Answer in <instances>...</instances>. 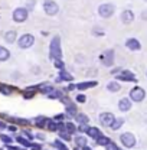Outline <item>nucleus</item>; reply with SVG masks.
<instances>
[{
    "label": "nucleus",
    "mask_w": 147,
    "mask_h": 150,
    "mask_svg": "<svg viewBox=\"0 0 147 150\" xmlns=\"http://www.w3.org/2000/svg\"><path fill=\"white\" fill-rule=\"evenodd\" d=\"M49 56L51 59H61L62 56V51H61V39L59 36H55L52 40H51V46H49Z\"/></svg>",
    "instance_id": "f257e3e1"
},
{
    "label": "nucleus",
    "mask_w": 147,
    "mask_h": 150,
    "mask_svg": "<svg viewBox=\"0 0 147 150\" xmlns=\"http://www.w3.org/2000/svg\"><path fill=\"white\" fill-rule=\"evenodd\" d=\"M114 12H115V6H114L112 3H104V4H101V6L98 7L100 16L104 19L111 18V16L114 15Z\"/></svg>",
    "instance_id": "f03ea898"
},
{
    "label": "nucleus",
    "mask_w": 147,
    "mask_h": 150,
    "mask_svg": "<svg viewBox=\"0 0 147 150\" xmlns=\"http://www.w3.org/2000/svg\"><path fill=\"white\" fill-rule=\"evenodd\" d=\"M33 43H35V36L30 35V33H25V35H22L18 40V45H19L20 49H28V48H30Z\"/></svg>",
    "instance_id": "7ed1b4c3"
},
{
    "label": "nucleus",
    "mask_w": 147,
    "mask_h": 150,
    "mask_svg": "<svg viewBox=\"0 0 147 150\" xmlns=\"http://www.w3.org/2000/svg\"><path fill=\"white\" fill-rule=\"evenodd\" d=\"M43 10H45L46 15L55 16L56 13L59 12V6L56 4V1H54V0H45L43 1Z\"/></svg>",
    "instance_id": "20e7f679"
},
{
    "label": "nucleus",
    "mask_w": 147,
    "mask_h": 150,
    "mask_svg": "<svg viewBox=\"0 0 147 150\" xmlns=\"http://www.w3.org/2000/svg\"><path fill=\"white\" fill-rule=\"evenodd\" d=\"M144 97H146V93H144V90L140 88V87H134V88L130 91V100H133V101H136V103L143 101Z\"/></svg>",
    "instance_id": "39448f33"
},
{
    "label": "nucleus",
    "mask_w": 147,
    "mask_h": 150,
    "mask_svg": "<svg viewBox=\"0 0 147 150\" xmlns=\"http://www.w3.org/2000/svg\"><path fill=\"white\" fill-rule=\"evenodd\" d=\"M28 16H29V13H28V9H25V7H18L13 12V20L18 22V23L25 22L28 19Z\"/></svg>",
    "instance_id": "423d86ee"
},
{
    "label": "nucleus",
    "mask_w": 147,
    "mask_h": 150,
    "mask_svg": "<svg viewBox=\"0 0 147 150\" xmlns=\"http://www.w3.org/2000/svg\"><path fill=\"white\" fill-rule=\"evenodd\" d=\"M120 140H121V143H123V146L124 147H133L134 144H136V137H134V134H131V133H123L121 136H120Z\"/></svg>",
    "instance_id": "0eeeda50"
},
{
    "label": "nucleus",
    "mask_w": 147,
    "mask_h": 150,
    "mask_svg": "<svg viewBox=\"0 0 147 150\" xmlns=\"http://www.w3.org/2000/svg\"><path fill=\"white\" fill-rule=\"evenodd\" d=\"M114 56H115L114 49H108V51H105L102 55L100 56V59H101L102 65H105V67H111V65L114 64Z\"/></svg>",
    "instance_id": "6e6552de"
},
{
    "label": "nucleus",
    "mask_w": 147,
    "mask_h": 150,
    "mask_svg": "<svg viewBox=\"0 0 147 150\" xmlns=\"http://www.w3.org/2000/svg\"><path fill=\"white\" fill-rule=\"evenodd\" d=\"M115 118H117V117H115L112 112H101V114H100V123H101L102 126H105V127H110L111 124L114 123Z\"/></svg>",
    "instance_id": "1a4fd4ad"
},
{
    "label": "nucleus",
    "mask_w": 147,
    "mask_h": 150,
    "mask_svg": "<svg viewBox=\"0 0 147 150\" xmlns=\"http://www.w3.org/2000/svg\"><path fill=\"white\" fill-rule=\"evenodd\" d=\"M126 46L129 48L130 51H140L141 49V45H140V42L136 38H129L126 40Z\"/></svg>",
    "instance_id": "9d476101"
},
{
    "label": "nucleus",
    "mask_w": 147,
    "mask_h": 150,
    "mask_svg": "<svg viewBox=\"0 0 147 150\" xmlns=\"http://www.w3.org/2000/svg\"><path fill=\"white\" fill-rule=\"evenodd\" d=\"M130 108H131V100L130 98H121L118 101V110L120 111H129Z\"/></svg>",
    "instance_id": "9b49d317"
},
{
    "label": "nucleus",
    "mask_w": 147,
    "mask_h": 150,
    "mask_svg": "<svg viewBox=\"0 0 147 150\" xmlns=\"http://www.w3.org/2000/svg\"><path fill=\"white\" fill-rule=\"evenodd\" d=\"M134 20V13L131 10H124L121 13V22L123 23H131Z\"/></svg>",
    "instance_id": "f8f14e48"
},
{
    "label": "nucleus",
    "mask_w": 147,
    "mask_h": 150,
    "mask_svg": "<svg viewBox=\"0 0 147 150\" xmlns=\"http://www.w3.org/2000/svg\"><path fill=\"white\" fill-rule=\"evenodd\" d=\"M87 133H88V136L91 137L92 140H98V139H100V137L102 136L101 130H100V129H97V127H90Z\"/></svg>",
    "instance_id": "ddd939ff"
},
{
    "label": "nucleus",
    "mask_w": 147,
    "mask_h": 150,
    "mask_svg": "<svg viewBox=\"0 0 147 150\" xmlns=\"http://www.w3.org/2000/svg\"><path fill=\"white\" fill-rule=\"evenodd\" d=\"M95 85H97V81H85V82H79V84L76 85V88L81 90V91H84V90L92 88V87H95Z\"/></svg>",
    "instance_id": "4468645a"
},
{
    "label": "nucleus",
    "mask_w": 147,
    "mask_h": 150,
    "mask_svg": "<svg viewBox=\"0 0 147 150\" xmlns=\"http://www.w3.org/2000/svg\"><path fill=\"white\" fill-rule=\"evenodd\" d=\"M118 79H121V81H136V76L131 71H123V74L118 75Z\"/></svg>",
    "instance_id": "2eb2a0df"
},
{
    "label": "nucleus",
    "mask_w": 147,
    "mask_h": 150,
    "mask_svg": "<svg viewBox=\"0 0 147 150\" xmlns=\"http://www.w3.org/2000/svg\"><path fill=\"white\" fill-rule=\"evenodd\" d=\"M16 36H18V33H16L15 30H7V32L4 33V40H6L7 43H13V42L16 40Z\"/></svg>",
    "instance_id": "dca6fc26"
},
{
    "label": "nucleus",
    "mask_w": 147,
    "mask_h": 150,
    "mask_svg": "<svg viewBox=\"0 0 147 150\" xmlns=\"http://www.w3.org/2000/svg\"><path fill=\"white\" fill-rule=\"evenodd\" d=\"M9 58H10L9 49L4 48V46H0V62H4V61H7Z\"/></svg>",
    "instance_id": "f3484780"
},
{
    "label": "nucleus",
    "mask_w": 147,
    "mask_h": 150,
    "mask_svg": "<svg viewBox=\"0 0 147 150\" xmlns=\"http://www.w3.org/2000/svg\"><path fill=\"white\" fill-rule=\"evenodd\" d=\"M123 123H124V120H123V118H115V120H114V123L110 126L111 130H118V129H121Z\"/></svg>",
    "instance_id": "a211bd4d"
},
{
    "label": "nucleus",
    "mask_w": 147,
    "mask_h": 150,
    "mask_svg": "<svg viewBox=\"0 0 147 150\" xmlns=\"http://www.w3.org/2000/svg\"><path fill=\"white\" fill-rule=\"evenodd\" d=\"M120 84L118 82H110L108 85H107V90L111 91V93H117V91H120Z\"/></svg>",
    "instance_id": "6ab92c4d"
},
{
    "label": "nucleus",
    "mask_w": 147,
    "mask_h": 150,
    "mask_svg": "<svg viewBox=\"0 0 147 150\" xmlns=\"http://www.w3.org/2000/svg\"><path fill=\"white\" fill-rule=\"evenodd\" d=\"M75 118H76V121L79 123V126H81V124H87V123H88V117H87L85 114H76V117H75Z\"/></svg>",
    "instance_id": "aec40b11"
},
{
    "label": "nucleus",
    "mask_w": 147,
    "mask_h": 150,
    "mask_svg": "<svg viewBox=\"0 0 147 150\" xmlns=\"http://www.w3.org/2000/svg\"><path fill=\"white\" fill-rule=\"evenodd\" d=\"M59 78H61V79H64V81H72L74 79L72 75L68 74V72H65L64 69H62V71H59Z\"/></svg>",
    "instance_id": "412c9836"
},
{
    "label": "nucleus",
    "mask_w": 147,
    "mask_h": 150,
    "mask_svg": "<svg viewBox=\"0 0 147 150\" xmlns=\"http://www.w3.org/2000/svg\"><path fill=\"white\" fill-rule=\"evenodd\" d=\"M66 114H68V117H72L76 114V107L74 105V104H68L66 105Z\"/></svg>",
    "instance_id": "4be33fe9"
},
{
    "label": "nucleus",
    "mask_w": 147,
    "mask_h": 150,
    "mask_svg": "<svg viewBox=\"0 0 147 150\" xmlns=\"http://www.w3.org/2000/svg\"><path fill=\"white\" fill-rule=\"evenodd\" d=\"M48 97H49V98H52V100H55V98H59V100H61V98L64 97V94H62V91H59V90H54V91L49 94Z\"/></svg>",
    "instance_id": "5701e85b"
},
{
    "label": "nucleus",
    "mask_w": 147,
    "mask_h": 150,
    "mask_svg": "<svg viewBox=\"0 0 147 150\" xmlns=\"http://www.w3.org/2000/svg\"><path fill=\"white\" fill-rule=\"evenodd\" d=\"M75 143H76V146H87V139L84 137V136H78L76 139H75Z\"/></svg>",
    "instance_id": "b1692460"
},
{
    "label": "nucleus",
    "mask_w": 147,
    "mask_h": 150,
    "mask_svg": "<svg viewBox=\"0 0 147 150\" xmlns=\"http://www.w3.org/2000/svg\"><path fill=\"white\" fill-rule=\"evenodd\" d=\"M110 142H111V140L108 139V137H105V136H101V137H100V139L97 140V143H98L100 146H104V147H105V146H107V144H108Z\"/></svg>",
    "instance_id": "393cba45"
},
{
    "label": "nucleus",
    "mask_w": 147,
    "mask_h": 150,
    "mask_svg": "<svg viewBox=\"0 0 147 150\" xmlns=\"http://www.w3.org/2000/svg\"><path fill=\"white\" fill-rule=\"evenodd\" d=\"M65 131H68L69 134H74V133L76 131V127L74 126L72 123H66V124H65Z\"/></svg>",
    "instance_id": "a878e982"
},
{
    "label": "nucleus",
    "mask_w": 147,
    "mask_h": 150,
    "mask_svg": "<svg viewBox=\"0 0 147 150\" xmlns=\"http://www.w3.org/2000/svg\"><path fill=\"white\" fill-rule=\"evenodd\" d=\"M35 123H36L37 127H43V126L48 123V120H46L45 117H37L36 120H35Z\"/></svg>",
    "instance_id": "bb28decb"
},
{
    "label": "nucleus",
    "mask_w": 147,
    "mask_h": 150,
    "mask_svg": "<svg viewBox=\"0 0 147 150\" xmlns=\"http://www.w3.org/2000/svg\"><path fill=\"white\" fill-rule=\"evenodd\" d=\"M40 91L43 94H48V95H49V94L54 91V88H52L51 85H40Z\"/></svg>",
    "instance_id": "cd10ccee"
},
{
    "label": "nucleus",
    "mask_w": 147,
    "mask_h": 150,
    "mask_svg": "<svg viewBox=\"0 0 147 150\" xmlns=\"http://www.w3.org/2000/svg\"><path fill=\"white\" fill-rule=\"evenodd\" d=\"M59 136H61L65 142H69V140H71V134H69L68 131H59Z\"/></svg>",
    "instance_id": "c85d7f7f"
},
{
    "label": "nucleus",
    "mask_w": 147,
    "mask_h": 150,
    "mask_svg": "<svg viewBox=\"0 0 147 150\" xmlns=\"http://www.w3.org/2000/svg\"><path fill=\"white\" fill-rule=\"evenodd\" d=\"M0 139H1V142H3V143H6V144H10V143L13 142V139H12V137H9V136H6V134H1V136H0Z\"/></svg>",
    "instance_id": "c756f323"
},
{
    "label": "nucleus",
    "mask_w": 147,
    "mask_h": 150,
    "mask_svg": "<svg viewBox=\"0 0 147 150\" xmlns=\"http://www.w3.org/2000/svg\"><path fill=\"white\" fill-rule=\"evenodd\" d=\"M0 93H3L4 95H10V93H12V88L4 87V85H0Z\"/></svg>",
    "instance_id": "7c9ffc66"
},
{
    "label": "nucleus",
    "mask_w": 147,
    "mask_h": 150,
    "mask_svg": "<svg viewBox=\"0 0 147 150\" xmlns=\"http://www.w3.org/2000/svg\"><path fill=\"white\" fill-rule=\"evenodd\" d=\"M105 150H120V149L117 147V144H115L114 142H110V143L105 146Z\"/></svg>",
    "instance_id": "2f4dec72"
},
{
    "label": "nucleus",
    "mask_w": 147,
    "mask_h": 150,
    "mask_svg": "<svg viewBox=\"0 0 147 150\" xmlns=\"http://www.w3.org/2000/svg\"><path fill=\"white\" fill-rule=\"evenodd\" d=\"M16 140H18V142H19V143H20V144H23V146H26V147H28V146H32V144H30V143H29V142H28L26 139H23V137H18Z\"/></svg>",
    "instance_id": "473e14b6"
},
{
    "label": "nucleus",
    "mask_w": 147,
    "mask_h": 150,
    "mask_svg": "<svg viewBox=\"0 0 147 150\" xmlns=\"http://www.w3.org/2000/svg\"><path fill=\"white\" fill-rule=\"evenodd\" d=\"M54 64H55V67H56V68H59V69L62 71V68H64V62H62L61 59H56V61L54 62Z\"/></svg>",
    "instance_id": "72a5a7b5"
},
{
    "label": "nucleus",
    "mask_w": 147,
    "mask_h": 150,
    "mask_svg": "<svg viewBox=\"0 0 147 150\" xmlns=\"http://www.w3.org/2000/svg\"><path fill=\"white\" fill-rule=\"evenodd\" d=\"M54 144H55L56 147H59V149H61V150H68V149H66V147H65V144H62V143H61L59 140H56V142H55V143H54Z\"/></svg>",
    "instance_id": "f704fd0d"
},
{
    "label": "nucleus",
    "mask_w": 147,
    "mask_h": 150,
    "mask_svg": "<svg viewBox=\"0 0 147 150\" xmlns=\"http://www.w3.org/2000/svg\"><path fill=\"white\" fill-rule=\"evenodd\" d=\"M88 129H90V127H87V124H81V126L78 127V130L81 131V133H85V131H88Z\"/></svg>",
    "instance_id": "c9c22d12"
},
{
    "label": "nucleus",
    "mask_w": 147,
    "mask_h": 150,
    "mask_svg": "<svg viewBox=\"0 0 147 150\" xmlns=\"http://www.w3.org/2000/svg\"><path fill=\"white\" fill-rule=\"evenodd\" d=\"M30 149L32 150H42V146H40V144H32Z\"/></svg>",
    "instance_id": "e433bc0d"
},
{
    "label": "nucleus",
    "mask_w": 147,
    "mask_h": 150,
    "mask_svg": "<svg viewBox=\"0 0 147 150\" xmlns=\"http://www.w3.org/2000/svg\"><path fill=\"white\" fill-rule=\"evenodd\" d=\"M62 118H64V114H58V115H55V118H54V120H55V121H61Z\"/></svg>",
    "instance_id": "4c0bfd02"
},
{
    "label": "nucleus",
    "mask_w": 147,
    "mask_h": 150,
    "mask_svg": "<svg viewBox=\"0 0 147 150\" xmlns=\"http://www.w3.org/2000/svg\"><path fill=\"white\" fill-rule=\"evenodd\" d=\"M76 100H78V101H81V103H84V101H85V97H84V95H78V97H76Z\"/></svg>",
    "instance_id": "58836bf2"
},
{
    "label": "nucleus",
    "mask_w": 147,
    "mask_h": 150,
    "mask_svg": "<svg viewBox=\"0 0 147 150\" xmlns=\"http://www.w3.org/2000/svg\"><path fill=\"white\" fill-rule=\"evenodd\" d=\"M36 137H37V139H40V140H43V139H45V136H43L42 133H39V134H36Z\"/></svg>",
    "instance_id": "ea45409f"
},
{
    "label": "nucleus",
    "mask_w": 147,
    "mask_h": 150,
    "mask_svg": "<svg viewBox=\"0 0 147 150\" xmlns=\"http://www.w3.org/2000/svg\"><path fill=\"white\" fill-rule=\"evenodd\" d=\"M0 129H1V130H4V129H6V124H4L3 121H0Z\"/></svg>",
    "instance_id": "a19ab883"
},
{
    "label": "nucleus",
    "mask_w": 147,
    "mask_h": 150,
    "mask_svg": "<svg viewBox=\"0 0 147 150\" xmlns=\"http://www.w3.org/2000/svg\"><path fill=\"white\" fill-rule=\"evenodd\" d=\"M9 130L10 131H16L18 129H16V126H10V127H9Z\"/></svg>",
    "instance_id": "79ce46f5"
},
{
    "label": "nucleus",
    "mask_w": 147,
    "mask_h": 150,
    "mask_svg": "<svg viewBox=\"0 0 147 150\" xmlns=\"http://www.w3.org/2000/svg\"><path fill=\"white\" fill-rule=\"evenodd\" d=\"M141 18H143V19H146V20H147V10H144V12H143V15H141Z\"/></svg>",
    "instance_id": "37998d69"
},
{
    "label": "nucleus",
    "mask_w": 147,
    "mask_h": 150,
    "mask_svg": "<svg viewBox=\"0 0 147 150\" xmlns=\"http://www.w3.org/2000/svg\"><path fill=\"white\" fill-rule=\"evenodd\" d=\"M82 150H92L91 147H88V146H84V147H82Z\"/></svg>",
    "instance_id": "c03bdc74"
},
{
    "label": "nucleus",
    "mask_w": 147,
    "mask_h": 150,
    "mask_svg": "<svg viewBox=\"0 0 147 150\" xmlns=\"http://www.w3.org/2000/svg\"><path fill=\"white\" fill-rule=\"evenodd\" d=\"M75 150H79V149H78V147H76V149H75Z\"/></svg>",
    "instance_id": "a18cd8bd"
},
{
    "label": "nucleus",
    "mask_w": 147,
    "mask_h": 150,
    "mask_svg": "<svg viewBox=\"0 0 147 150\" xmlns=\"http://www.w3.org/2000/svg\"><path fill=\"white\" fill-rule=\"evenodd\" d=\"M146 76H147V72H146Z\"/></svg>",
    "instance_id": "49530a36"
},
{
    "label": "nucleus",
    "mask_w": 147,
    "mask_h": 150,
    "mask_svg": "<svg viewBox=\"0 0 147 150\" xmlns=\"http://www.w3.org/2000/svg\"><path fill=\"white\" fill-rule=\"evenodd\" d=\"M144 1H147V0H144Z\"/></svg>",
    "instance_id": "de8ad7c7"
}]
</instances>
